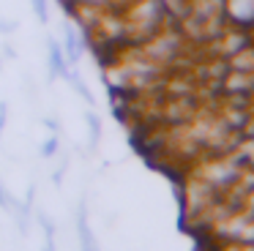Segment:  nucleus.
I'll list each match as a JSON object with an SVG mask.
<instances>
[{
  "instance_id": "obj_2",
  "label": "nucleus",
  "mask_w": 254,
  "mask_h": 251,
  "mask_svg": "<svg viewBox=\"0 0 254 251\" xmlns=\"http://www.w3.org/2000/svg\"><path fill=\"white\" fill-rule=\"evenodd\" d=\"M77 232H79L82 249H96V246H99L93 229H90V221H88V205H85V199L79 202V207H77Z\"/></svg>"
},
{
  "instance_id": "obj_12",
  "label": "nucleus",
  "mask_w": 254,
  "mask_h": 251,
  "mask_svg": "<svg viewBox=\"0 0 254 251\" xmlns=\"http://www.w3.org/2000/svg\"><path fill=\"white\" fill-rule=\"evenodd\" d=\"M3 55H6V58H17V52H14L11 47H3Z\"/></svg>"
},
{
  "instance_id": "obj_8",
  "label": "nucleus",
  "mask_w": 254,
  "mask_h": 251,
  "mask_svg": "<svg viewBox=\"0 0 254 251\" xmlns=\"http://www.w3.org/2000/svg\"><path fill=\"white\" fill-rule=\"evenodd\" d=\"M58 147H61V142H58V136L52 134L50 139L44 142V145H41V158H52L58 153Z\"/></svg>"
},
{
  "instance_id": "obj_1",
  "label": "nucleus",
  "mask_w": 254,
  "mask_h": 251,
  "mask_svg": "<svg viewBox=\"0 0 254 251\" xmlns=\"http://www.w3.org/2000/svg\"><path fill=\"white\" fill-rule=\"evenodd\" d=\"M63 55H66L68 65L79 63L85 55V30H79V27L74 25H66V30H63Z\"/></svg>"
},
{
  "instance_id": "obj_6",
  "label": "nucleus",
  "mask_w": 254,
  "mask_h": 251,
  "mask_svg": "<svg viewBox=\"0 0 254 251\" xmlns=\"http://www.w3.org/2000/svg\"><path fill=\"white\" fill-rule=\"evenodd\" d=\"M85 120H88V131H90V145H96L101 139V118L96 112H88Z\"/></svg>"
},
{
  "instance_id": "obj_4",
  "label": "nucleus",
  "mask_w": 254,
  "mask_h": 251,
  "mask_svg": "<svg viewBox=\"0 0 254 251\" xmlns=\"http://www.w3.org/2000/svg\"><path fill=\"white\" fill-rule=\"evenodd\" d=\"M61 76H63V79H66V82H68V85H71V87H77V93H79V96H82V98H85V101H88V104H96L93 93H90V87L85 85V79H82V76H79V71H74L71 65H66V71H63Z\"/></svg>"
},
{
  "instance_id": "obj_10",
  "label": "nucleus",
  "mask_w": 254,
  "mask_h": 251,
  "mask_svg": "<svg viewBox=\"0 0 254 251\" xmlns=\"http://www.w3.org/2000/svg\"><path fill=\"white\" fill-rule=\"evenodd\" d=\"M17 30V22H6V19H0V33H14Z\"/></svg>"
},
{
  "instance_id": "obj_5",
  "label": "nucleus",
  "mask_w": 254,
  "mask_h": 251,
  "mask_svg": "<svg viewBox=\"0 0 254 251\" xmlns=\"http://www.w3.org/2000/svg\"><path fill=\"white\" fill-rule=\"evenodd\" d=\"M39 216V224H41V229H44V238H47V249H55V221H52L47 213H36Z\"/></svg>"
},
{
  "instance_id": "obj_11",
  "label": "nucleus",
  "mask_w": 254,
  "mask_h": 251,
  "mask_svg": "<svg viewBox=\"0 0 254 251\" xmlns=\"http://www.w3.org/2000/svg\"><path fill=\"white\" fill-rule=\"evenodd\" d=\"M44 126H47V128H52V131H61V126H58V120H50V118H47V120H44Z\"/></svg>"
},
{
  "instance_id": "obj_9",
  "label": "nucleus",
  "mask_w": 254,
  "mask_h": 251,
  "mask_svg": "<svg viewBox=\"0 0 254 251\" xmlns=\"http://www.w3.org/2000/svg\"><path fill=\"white\" fill-rule=\"evenodd\" d=\"M6 118H8V104L0 101V134H3V128H6Z\"/></svg>"
},
{
  "instance_id": "obj_7",
  "label": "nucleus",
  "mask_w": 254,
  "mask_h": 251,
  "mask_svg": "<svg viewBox=\"0 0 254 251\" xmlns=\"http://www.w3.org/2000/svg\"><path fill=\"white\" fill-rule=\"evenodd\" d=\"M30 5H33V11H36L41 25H47V22H50V0H30Z\"/></svg>"
},
{
  "instance_id": "obj_3",
  "label": "nucleus",
  "mask_w": 254,
  "mask_h": 251,
  "mask_svg": "<svg viewBox=\"0 0 254 251\" xmlns=\"http://www.w3.org/2000/svg\"><path fill=\"white\" fill-rule=\"evenodd\" d=\"M47 65H50V79H55V76H61L63 71H66L68 60L66 55H63V47L58 41H47Z\"/></svg>"
}]
</instances>
